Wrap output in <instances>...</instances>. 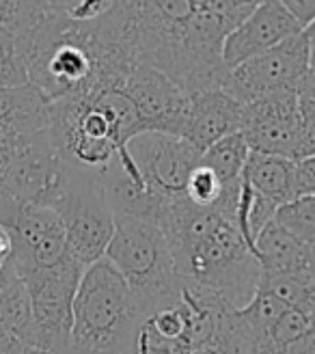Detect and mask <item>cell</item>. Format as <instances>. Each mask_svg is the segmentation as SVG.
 <instances>
[{
	"label": "cell",
	"instance_id": "1",
	"mask_svg": "<svg viewBox=\"0 0 315 354\" xmlns=\"http://www.w3.org/2000/svg\"><path fill=\"white\" fill-rule=\"evenodd\" d=\"M255 7V0H130L138 63L158 69L188 97L225 88V41Z\"/></svg>",
	"mask_w": 315,
	"mask_h": 354
},
{
	"label": "cell",
	"instance_id": "2",
	"mask_svg": "<svg viewBox=\"0 0 315 354\" xmlns=\"http://www.w3.org/2000/svg\"><path fill=\"white\" fill-rule=\"evenodd\" d=\"M158 227L169 240L182 281L214 294L233 311L251 303L261 266L236 223L182 197L166 207Z\"/></svg>",
	"mask_w": 315,
	"mask_h": 354
},
{
	"label": "cell",
	"instance_id": "3",
	"mask_svg": "<svg viewBox=\"0 0 315 354\" xmlns=\"http://www.w3.org/2000/svg\"><path fill=\"white\" fill-rule=\"evenodd\" d=\"M143 123L124 88L48 106V134L61 160L102 175L130 140L143 134Z\"/></svg>",
	"mask_w": 315,
	"mask_h": 354
},
{
	"label": "cell",
	"instance_id": "4",
	"mask_svg": "<svg viewBox=\"0 0 315 354\" xmlns=\"http://www.w3.org/2000/svg\"><path fill=\"white\" fill-rule=\"evenodd\" d=\"M141 307L108 259L84 270L74 300V326L67 354H132Z\"/></svg>",
	"mask_w": 315,
	"mask_h": 354
},
{
	"label": "cell",
	"instance_id": "5",
	"mask_svg": "<svg viewBox=\"0 0 315 354\" xmlns=\"http://www.w3.org/2000/svg\"><path fill=\"white\" fill-rule=\"evenodd\" d=\"M106 259L126 279L141 315L182 294L169 240L155 223L117 216Z\"/></svg>",
	"mask_w": 315,
	"mask_h": 354
},
{
	"label": "cell",
	"instance_id": "6",
	"mask_svg": "<svg viewBox=\"0 0 315 354\" xmlns=\"http://www.w3.org/2000/svg\"><path fill=\"white\" fill-rule=\"evenodd\" d=\"M229 311L220 298L182 281V294L141 315L132 354H209Z\"/></svg>",
	"mask_w": 315,
	"mask_h": 354
},
{
	"label": "cell",
	"instance_id": "7",
	"mask_svg": "<svg viewBox=\"0 0 315 354\" xmlns=\"http://www.w3.org/2000/svg\"><path fill=\"white\" fill-rule=\"evenodd\" d=\"M48 205L59 212L67 229V255L86 270L106 257L115 234V214L95 173L65 167L63 180Z\"/></svg>",
	"mask_w": 315,
	"mask_h": 354
},
{
	"label": "cell",
	"instance_id": "8",
	"mask_svg": "<svg viewBox=\"0 0 315 354\" xmlns=\"http://www.w3.org/2000/svg\"><path fill=\"white\" fill-rule=\"evenodd\" d=\"M84 268L72 257H65L50 268L17 272L30 296L37 350L67 354L74 326V300Z\"/></svg>",
	"mask_w": 315,
	"mask_h": 354
},
{
	"label": "cell",
	"instance_id": "9",
	"mask_svg": "<svg viewBox=\"0 0 315 354\" xmlns=\"http://www.w3.org/2000/svg\"><path fill=\"white\" fill-rule=\"evenodd\" d=\"M309 72V44L298 32L264 55L231 67L222 91L244 106L278 91H300Z\"/></svg>",
	"mask_w": 315,
	"mask_h": 354
},
{
	"label": "cell",
	"instance_id": "10",
	"mask_svg": "<svg viewBox=\"0 0 315 354\" xmlns=\"http://www.w3.org/2000/svg\"><path fill=\"white\" fill-rule=\"evenodd\" d=\"M143 182L166 203L186 197L192 171L201 162V153L180 136L143 132L126 145Z\"/></svg>",
	"mask_w": 315,
	"mask_h": 354
},
{
	"label": "cell",
	"instance_id": "11",
	"mask_svg": "<svg viewBox=\"0 0 315 354\" xmlns=\"http://www.w3.org/2000/svg\"><path fill=\"white\" fill-rule=\"evenodd\" d=\"M240 134L251 151L300 158V93L278 91L242 106Z\"/></svg>",
	"mask_w": 315,
	"mask_h": 354
},
{
	"label": "cell",
	"instance_id": "12",
	"mask_svg": "<svg viewBox=\"0 0 315 354\" xmlns=\"http://www.w3.org/2000/svg\"><path fill=\"white\" fill-rule=\"evenodd\" d=\"M7 229L13 240L15 272L50 268L67 257V229L50 205L20 207Z\"/></svg>",
	"mask_w": 315,
	"mask_h": 354
},
{
	"label": "cell",
	"instance_id": "13",
	"mask_svg": "<svg viewBox=\"0 0 315 354\" xmlns=\"http://www.w3.org/2000/svg\"><path fill=\"white\" fill-rule=\"evenodd\" d=\"M121 88L132 100L145 132L182 134L190 97L164 74L153 67L138 65Z\"/></svg>",
	"mask_w": 315,
	"mask_h": 354
},
{
	"label": "cell",
	"instance_id": "14",
	"mask_svg": "<svg viewBox=\"0 0 315 354\" xmlns=\"http://www.w3.org/2000/svg\"><path fill=\"white\" fill-rule=\"evenodd\" d=\"M298 32L303 30L287 13L283 0L257 3L253 13L227 37L222 50L225 65L231 69L244 61H251L264 55V52L281 46Z\"/></svg>",
	"mask_w": 315,
	"mask_h": 354
},
{
	"label": "cell",
	"instance_id": "15",
	"mask_svg": "<svg viewBox=\"0 0 315 354\" xmlns=\"http://www.w3.org/2000/svg\"><path fill=\"white\" fill-rule=\"evenodd\" d=\"M240 121L242 104L222 88H214L190 97L180 138L203 153L218 140L240 132Z\"/></svg>",
	"mask_w": 315,
	"mask_h": 354
},
{
	"label": "cell",
	"instance_id": "16",
	"mask_svg": "<svg viewBox=\"0 0 315 354\" xmlns=\"http://www.w3.org/2000/svg\"><path fill=\"white\" fill-rule=\"evenodd\" d=\"M255 255L264 277H315V251L274 221L255 240Z\"/></svg>",
	"mask_w": 315,
	"mask_h": 354
},
{
	"label": "cell",
	"instance_id": "17",
	"mask_svg": "<svg viewBox=\"0 0 315 354\" xmlns=\"http://www.w3.org/2000/svg\"><path fill=\"white\" fill-rule=\"evenodd\" d=\"M244 184L276 207H283L298 199L296 162L289 158L251 151L249 162L244 167Z\"/></svg>",
	"mask_w": 315,
	"mask_h": 354
},
{
	"label": "cell",
	"instance_id": "18",
	"mask_svg": "<svg viewBox=\"0 0 315 354\" xmlns=\"http://www.w3.org/2000/svg\"><path fill=\"white\" fill-rule=\"evenodd\" d=\"M0 130L30 136L48 130V104L35 86L0 88Z\"/></svg>",
	"mask_w": 315,
	"mask_h": 354
},
{
	"label": "cell",
	"instance_id": "19",
	"mask_svg": "<svg viewBox=\"0 0 315 354\" xmlns=\"http://www.w3.org/2000/svg\"><path fill=\"white\" fill-rule=\"evenodd\" d=\"M0 330L11 335L28 352L37 350V326H35L30 296L15 270L0 288Z\"/></svg>",
	"mask_w": 315,
	"mask_h": 354
},
{
	"label": "cell",
	"instance_id": "20",
	"mask_svg": "<svg viewBox=\"0 0 315 354\" xmlns=\"http://www.w3.org/2000/svg\"><path fill=\"white\" fill-rule=\"evenodd\" d=\"M251 147L240 132L218 140L207 151L201 153V162L209 167L225 188H240L244 182V167L249 162Z\"/></svg>",
	"mask_w": 315,
	"mask_h": 354
},
{
	"label": "cell",
	"instance_id": "21",
	"mask_svg": "<svg viewBox=\"0 0 315 354\" xmlns=\"http://www.w3.org/2000/svg\"><path fill=\"white\" fill-rule=\"evenodd\" d=\"M274 223L300 244L315 251V197H298L278 207Z\"/></svg>",
	"mask_w": 315,
	"mask_h": 354
},
{
	"label": "cell",
	"instance_id": "22",
	"mask_svg": "<svg viewBox=\"0 0 315 354\" xmlns=\"http://www.w3.org/2000/svg\"><path fill=\"white\" fill-rule=\"evenodd\" d=\"M26 84L30 82L20 39L11 28L0 24V88H17Z\"/></svg>",
	"mask_w": 315,
	"mask_h": 354
},
{
	"label": "cell",
	"instance_id": "23",
	"mask_svg": "<svg viewBox=\"0 0 315 354\" xmlns=\"http://www.w3.org/2000/svg\"><path fill=\"white\" fill-rule=\"evenodd\" d=\"M315 158V100L300 97V158Z\"/></svg>",
	"mask_w": 315,
	"mask_h": 354
},
{
	"label": "cell",
	"instance_id": "24",
	"mask_svg": "<svg viewBox=\"0 0 315 354\" xmlns=\"http://www.w3.org/2000/svg\"><path fill=\"white\" fill-rule=\"evenodd\" d=\"M296 190L298 197H315V158L296 162Z\"/></svg>",
	"mask_w": 315,
	"mask_h": 354
},
{
	"label": "cell",
	"instance_id": "25",
	"mask_svg": "<svg viewBox=\"0 0 315 354\" xmlns=\"http://www.w3.org/2000/svg\"><path fill=\"white\" fill-rule=\"evenodd\" d=\"M287 13L294 17V22L300 30L309 28L315 22V0H283Z\"/></svg>",
	"mask_w": 315,
	"mask_h": 354
},
{
	"label": "cell",
	"instance_id": "26",
	"mask_svg": "<svg viewBox=\"0 0 315 354\" xmlns=\"http://www.w3.org/2000/svg\"><path fill=\"white\" fill-rule=\"evenodd\" d=\"M13 261V240L9 229L0 225V274H3Z\"/></svg>",
	"mask_w": 315,
	"mask_h": 354
},
{
	"label": "cell",
	"instance_id": "27",
	"mask_svg": "<svg viewBox=\"0 0 315 354\" xmlns=\"http://www.w3.org/2000/svg\"><path fill=\"white\" fill-rule=\"evenodd\" d=\"M300 97H309V100H315V69L307 74V78L303 80L300 84Z\"/></svg>",
	"mask_w": 315,
	"mask_h": 354
},
{
	"label": "cell",
	"instance_id": "28",
	"mask_svg": "<svg viewBox=\"0 0 315 354\" xmlns=\"http://www.w3.org/2000/svg\"><path fill=\"white\" fill-rule=\"evenodd\" d=\"M303 35L307 37V44H309V61H311V69H315V22L303 30Z\"/></svg>",
	"mask_w": 315,
	"mask_h": 354
},
{
	"label": "cell",
	"instance_id": "29",
	"mask_svg": "<svg viewBox=\"0 0 315 354\" xmlns=\"http://www.w3.org/2000/svg\"><path fill=\"white\" fill-rule=\"evenodd\" d=\"M28 354H52V352H44V350H30Z\"/></svg>",
	"mask_w": 315,
	"mask_h": 354
}]
</instances>
